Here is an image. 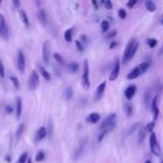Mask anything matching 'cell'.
Here are the masks:
<instances>
[{
    "label": "cell",
    "instance_id": "1",
    "mask_svg": "<svg viewBox=\"0 0 163 163\" xmlns=\"http://www.w3.org/2000/svg\"><path fill=\"white\" fill-rule=\"evenodd\" d=\"M137 48H139V43H137V40L134 39V38L131 39V40L129 41V44L126 45V48L125 50H124V54H123V58H122L123 64H127L133 58Z\"/></svg>",
    "mask_w": 163,
    "mask_h": 163
},
{
    "label": "cell",
    "instance_id": "2",
    "mask_svg": "<svg viewBox=\"0 0 163 163\" xmlns=\"http://www.w3.org/2000/svg\"><path fill=\"white\" fill-rule=\"evenodd\" d=\"M149 67H150V63H146V62H145V63L140 64L139 66L133 68V69L127 74V78H129V79H135V78L140 77L141 75H143L145 72L148 71Z\"/></svg>",
    "mask_w": 163,
    "mask_h": 163
},
{
    "label": "cell",
    "instance_id": "3",
    "mask_svg": "<svg viewBox=\"0 0 163 163\" xmlns=\"http://www.w3.org/2000/svg\"><path fill=\"white\" fill-rule=\"evenodd\" d=\"M82 86L84 89H88L91 86L89 83V65L88 62H84V67H83V76H82Z\"/></svg>",
    "mask_w": 163,
    "mask_h": 163
},
{
    "label": "cell",
    "instance_id": "4",
    "mask_svg": "<svg viewBox=\"0 0 163 163\" xmlns=\"http://www.w3.org/2000/svg\"><path fill=\"white\" fill-rule=\"evenodd\" d=\"M150 149H151V152L155 156L161 155V149H160V145L158 143V139H156V135L154 132L150 134Z\"/></svg>",
    "mask_w": 163,
    "mask_h": 163
},
{
    "label": "cell",
    "instance_id": "5",
    "mask_svg": "<svg viewBox=\"0 0 163 163\" xmlns=\"http://www.w3.org/2000/svg\"><path fill=\"white\" fill-rule=\"evenodd\" d=\"M39 85V75L36 71H33L29 76V81H28V88L30 91H35Z\"/></svg>",
    "mask_w": 163,
    "mask_h": 163
},
{
    "label": "cell",
    "instance_id": "6",
    "mask_svg": "<svg viewBox=\"0 0 163 163\" xmlns=\"http://www.w3.org/2000/svg\"><path fill=\"white\" fill-rule=\"evenodd\" d=\"M43 62L45 65L50 64V43L46 40L43 45Z\"/></svg>",
    "mask_w": 163,
    "mask_h": 163
},
{
    "label": "cell",
    "instance_id": "7",
    "mask_svg": "<svg viewBox=\"0 0 163 163\" xmlns=\"http://www.w3.org/2000/svg\"><path fill=\"white\" fill-rule=\"evenodd\" d=\"M0 36L4 38L5 40H8L9 38V30H8V25L6 22L4 15L0 14Z\"/></svg>",
    "mask_w": 163,
    "mask_h": 163
},
{
    "label": "cell",
    "instance_id": "8",
    "mask_svg": "<svg viewBox=\"0 0 163 163\" xmlns=\"http://www.w3.org/2000/svg\"><path fill=\"white\" fill-rule=\"evenodd\" d=\"M86 143H87V139H86V137L82 139L81 141H79V144H78L77 149L75 150V153H74V159L75 160L79 159V158L83 155V153H84L85 148H86Z\"/></svg>",
    "mask_w": 163,
    "mask_h": 163
},
{
    "label": "cell",
    "instance_id": "9",
    "mask_svg": "<svg viewBox=\"0 0 163 163\" xmlns=\"http://www.w3.org/2000/svg\"><path fill=\"white\" fill-rule=\"evenodd\" d=\"M17 67H18L20 73H25V69H26V59H25V56H24L22 50H19L18 54H17Z\"/></svg>",
    "mask_w": 163,
    "mask_h": 163
},
{
    "label": "cell",
    "instance_id": "10",
    "mask_svg": "<svg viewBox=\"0 0 163 163\" xmlns=\"http://www.w3.org/2000/svg\"><path fill=\"white\" fill-rule=\"evenodd\" d=\"M114 122H116V114H115V113H112V114L107 115V116H106V119L101 123L100 129L101 130H104L105 127H107L108 125H111L112 123H114Z\"/></svg>",
    "mask_w": 163,
    "mask_h": 163
},
{
    "label": "cell",
    "instance_id": "11",
    "mask_svg": "<svg viewBox=\"0 0 163 163\" xmlns=\"http://www.w3.org/2000/svg\"><path fill=\"white\" fill-rule=\"evenodd\" d=\"M119 74H120V60L116 59L114 65H113L111 74H110V81H115L116 78L119 77Z\"/></svg>",
    "mask_w": 163,
    "mask_h": 163
},
{
    "label": "cell",
    "instance_id": "12",
    "mask_svg": "<svg viewBox=\"0 0 163 163\" xmlns=\"http://www.w3.org/2000/svg\"><path fill=\"white\" fill-rule=\"evenodd\" d=\"M46 136H47V129H46L45 126H41V127L38 129L36 134H35V141L40 142L41 140H44Z\"/></svg>",
    "mask_w": 163,
    "mask_h": 163
},
{
    "label": "cell",
    "instance_id": "13",
    "mask_svg": "<svg viewBox=\"0 0 163 163\" xmlns=\"http://www.w3.org/2000/svg\"><path fill=\"white\" fill-rule=\"evenodd\" d=\"M115 127H116V122H114V123H112L111 125H108L107 127H105V129H104V130H102V132H101V134L100 135H98V141H102V140H103L104 137L106 136V135H107L108 133H110V132H112V131L114 130Z\"/></svg>",
    "mask_w": 163,
    "mask_h": 163
},
{
    "label": "cell",
    "instance_id": "14",
    "mask_svg": "<svg viewBox=\"0 0 163 163\" xmlns=\"http://www.w3.org/2000/svg\"><path fill=\"white\" fill-rule=\"evenodd\" d=\"M105 89H106V83L103 82V83H101L100 85L97 86L96 93H95V101H100L101 98H102L104 92H105Z\"/></svg>",
    "mask_w": 163,
    "mask_h": 163
},
{
    "label": "cell",
    "instance_id": "15",
    "mask_svg": "<svg viewBox=\"0 0 163 163\" xmlns=\"http://www.w3.org/2000/svg\"><path fill=\"white\" fill-rule=\"evenodd\" d=\"M135 93H136V86L135 85H130L124 91V95L125 97L127 98L129 101H131L133 98V96L135 95Z\"/></svg>",
    "mask_w": 163,
    "mask_h": 163
},
{
    "label": "cell",
    "instance_id": "16",
    "mask_svg": "<svg viewBox=\"0 0 163 163\" xmlns=\"http://www.w3.org/2000/svg\"><path fill=\"white\" fill-rule=\"evenodd\" d=\"M151 110H152L153 116H154V120L158 119L159 116V106H158V96L153 97L152 102H151Z\"/></svg>",
    "mask_w": 163,
    "mask_h": 163
},
{
    "label": "cell",
    "instance_id": "17",
    "mask_svg": "<svg viewBox=\"0 0 163 163\" xmlns=\"http://www.w3.org/2000/svg\"><path fill=\"white\" fill-rule=\"evenodd\" d=\"M38 17H39V21L43 26H46L47 25V21H48V15L45 9H40L39 12H38Z\"/></svg>",
    "mask_w": 163,
    "mask_h": 163
},
{
    "label": "cell",
    "instance_id": "18",
    "mask_svg": "<svg viewBox=\"0 0 163 163\" xmlns=\"http://www.w3.org/2000/svg\"><path fill=\"white\" fill-rule=\"evenodd\" d=\"M15 111H16V116H17V119H20L21 112H22V101L20 97H17V98H16Z\"/></svg>",
    "mask_w": 163,
    "mask_h": 163
},
{
    "label": "cell",
    "instance_id": "19",
    "mask_svg": "<svg viewBox=\"0 0 163 163\" xmlns=\"http://www.w3.org/2000/svg\"><path fill=\"white\" fill-rule=\"evenodd\" d=\"M101 119V115L98 113H91V114L86 117V122L92 123V124H96Z\"/></svg>",
    "mask_w": 163,
    "mask_h": 163
},
{
    "label": "cell",
    "instance_id": "20",
    "mask_svg": "<svg viewBox=\"0 0 163 163\" xmlns=\"http://www.w3.org/2000/svg\"><path fill=\"white\" fill-rule=\"evenodd\" d=\"M38 71H39L41 76L44 77V79H46V81H50V79H52V75H50V73L47 72V69H46L44 66L38 65Z\"/></svg>",
    "mask_w": 163,
    "mask_h": 163
},
{
    "label": "cell",
    "instance_id": "21",
    "mask_svg": "<svg viewBox=\"0 0 163 163\" xmlns=\"http://www.w3.org/2000/svg\"><path fill=\"white\" fill-rule=\"evenodd\" d=\"M140 125H141V123L140 122H136V123H134V124H132V125L126 130V133H125L126 136H130V135H132L134 132H136V131L140 129Z\"/></svg>",
    "mask_w": 163,
    "mask_h": 163
},
{
    "label": "cell",
    "instance_id": "22",
    "mask_svg": "<svg viewBox=\"0 0 163 163\" xmlns=\"http://www.w3.org/2000/svg\"><path fill=\"white\" fill-rule=\"evenodd\" d=\"M74 28H69V29H67L64 34V38H65V40L67 43H71L72 39H73V35H74Z\"/></svg>",
    "mask_w": 163,
    "mask_h": 163
},
{
    "label": "cell",
    "instance_id": "23",
    "mask_svg": "<svg viewBox=\"0 0 163 163\" xmlns=\"http://www.w3.org/2000/svg\"><path fill=\"white\" fill-rule=\"evenodd\" d=\"M19 16H20V19H21V21L26 25V27L29 26V19H28V16H27V14L25 12L24 10H19Z\"/></svg>",
    "mask_w": 163,
    "mask_h": 163
},
{
    "label": "cell",
    "instance_id": "24",
    "mask_svg": "<svg viewBox=\"0 0 163 163\" xmlns=\"http://www.w3.org/2000/svg\"><path fill=\"white\" fill-rule=\"evenodd\" d=\"M73 95H74L73 88L69 87V86H67L66 88L64 89V96H65V98H66V100H71L72 97H73Z\"/></svg>",
    "mask_w": 163,
    "mask_h": 163
},
{
    "label": "cell",
    "instance_id": "25",
    "mask_svg": "<svg viewBox=\"0 0 163 163\" xmlns=\"http://www.w3.org/2000/svg\"><path fill=\"white\" fill-rule=\"evenodd\" d=\"M145 7H146V9H148L150 12H154V11L156 10L155 4H154L153 1H151V0H148V1L145 2Z\"/></svg>",
    "mask_w": 163,
    "mask_h": 163
},
{
    "label": "cell",
    "instance_id": "26",
    "mask_svg": "<svg viewBox=\"0 0 163 163\" xmlns=\"http://www.w3.org/2000/svg\"><path fill=\"white\" fill-rule=\"evenodd\" d=\"M24 131H25V125H24V124H19V126L17 127V130H16V135H15L16 140H19V139L21 137Z\"/></svg>",
    "mask_w": 163,
    "mask_h": 163
},
{
    "label": "cell",
    "instance_id": "27",
    "mask_svg": "<svg viewBox=\"0 0 163 163\" xmlns=\"http://www.w3.org/2000/svg\"><path fill=\"white\" fill-rule=\"evenodd\" d=\"M78 68H79V66H78V64L75 63V62L69 63L67 65V69L71 72V73H76V72L78 71Z\"/></svg>",
    "mask_w": 163,
    "mask_h": 163
},
{
    "label": "cell",
    "instance_id": "28",
    "mask_svg": "<svg viewBox=\"0 0 163 163\" xmlns=\"http://www.w3.org/2000/svg\"><path fill=\"white\" fill-rule=\"evenodd\" d=\"M108 29H110V22H108V20H103L101 22V30L103 33H106Z\"/></svg>",
    "mask_w": 163,
    "mask_h": 163
},
{
    "label": "cell",
    "instance_id": "29",
    "mask_svg": "<svg viewBox=\"0 0 163 163\" xmlns=\"http://www.w3.org/2000/svg\"><path fill=\"white\" fill-rule=\"evenodd\" d=\"M124 111H125L126 115L130 117L131 115L133 114V106H132L131 104H125V105H124Z\"/></svg>",
    "mask_w": 163,
    "mask_h": 163
},
{
    "label": "cell",
    "instance_id": "30",
    "mask_svg": "<svg viewBox=\"0 0 163 163\" xmlns=\"http://www.w3.org/2000/svg\"><path fill=\"white\" fill-rule=\"evenodd\" d=\"M154 126H155V122H151V123H149L148 125L145 126L144 127V130H145V132L146 133H152L153 132V130H154Z\"/></svg>",
    "mask_w": 163,
    "mask_h": 163
},
{
    "label": "cell",
    "instance_id": "31",
    "mask_svg": "<svg viewBox=\"0 0 163 163\" xmlns=\"http://www.w3.org/2000/svg\"><path fill=\"white\" fill-rule=\"evenodd\" d=\"M28 153L27 152H24L21 154V155L19 156V159H18V161H17V163H26L27 161H28Z\"/></svg>",
    "mask_w": 163,
    "mask_h": 163
},
{
    "label": "cell",
    "instance_id": "32",
    "mask_svg": "<svg viewBox=\"0 0 163 163\" xmlns=\"http://www.w3.org/2000/svg\"><path fill=\"white\" fill-rule=\"evenodd\" d=\"M11 81V83H12V85H14V87H15L16 89H19V87H20V85H19V81L18 78L15 77V76H10V78H9Z\"/></svg>",
    "mask_w": 163,
    "mask_h": 163
},
{
    "label": "cell",
    "instance_id": "33",
    "mask_svg": "<svg viewBox=\"0 0 163 163\" xmlns=\"http://www.w3.org/2000/svg\"><path fill=\"white\" fill-rule=\"evenodd\" d=\"M145 130L144 129H140V132H139V137H137V141H139V143H142L143 142V140H144L145 137Z\"/></svg>",
    "mask_w": 163,
    "mask_h": 163
},
{
    "label": "cell",
    "instance_id": "34",
    "mask_svg": "<svg viewBox=\"0 0 163 163\" xmlns=\"http://www.w3.org/2000/svg\"><path fill=\"white\" fill-rule=\"evenodd\" d=\"M146 43H148L149 47L150 48H154L156 45H158V40L156 39H154V38H149L148 40H146Z\"/></svg>",
    "mask_w": 163,
    "mask_h": 163
},
{
    "label": "cell",
    "instance_id": "35",
    "mask_svg": "<svg viewBox=\"0 0 163 163\" xmlns=\"http://www.w3.org/2000/svg\"><path fill=\"white\" fill-rule=\"evenodd\" d=\"M54 58H55L56 62H57L58 64H60V65H64V64H65L64 58L59 55V54H58V53H55V54H54Z\"/></svg>",
    "mask_w": 163,
    "mask_h": 163
},
{
    "label": "cell",
    "instance_id": "36",
    "mask_svg": "<svg viewBox=\"0 0 163 163\" xmlns=\"http://www.w3.org/2000/svg\"><path fill=\"white\" fill-rule=\"evenodd\" d=\"M44 159H45V152L44 151H39L36 154V161L37 162H41V161H44Z\"/></svg>",
    "mask_w": 163,
    "mask_h": 163
},
{
    "label": "cell",
    "instance_id": "37",
    "mask_svg": "<svg viewBox=\"0 0 163 163\" xmlns=\"http://www.w3.org/2000/svg\"><path fill=\"white\" fill-rule=\"evenodd\" d=\"M144 104L146 108L151 107V103H150V92L145 93V96H144Z\"/></svg>",
    "mask_w": 163,
    "mask_h": 163
},
{
    "label": "cell",
    "instance_id": "38",
    "mask_svg": "<svg viewBox=\"0 0 163 163\" xmlns=\"http://www.w3.org/2000/svg\"><path fill=\"white\" fill-rule=\"evenodd\" d=\"M53 131H54V126H53V121H52V120H49L48 130H47V136H48V137H52Z\"/></svg>",
    "mask_w": 163,
    "mask_h": 163
},
{
    "label": "cell",
    "instance_id": "39",
    "mask_svg": "<svg viewBox=\"0 0 163 163\" xmlns=\"http://www.w3.org/2000/svg\"><path fill=\"white\" fill-rule=\"evenodd\" d=\"M75 44H76V47H77V49L79 50V52H84V48H85V46L82 44L81 40H76V41H75Z\"/></svg>",
    "mask_w": 163,
    "mask_h": 163
},
{
    "label": "cell",
    "instance_id": "40",
    "mask_svg": "<svg viewBox=\"0 0 163 163\" xmlns=\"http://www.w3.org/2000/svg\"><path fill=\"white\" fill-rule=\"evenodd\" d=\"M117 14H119V17L121 19H125L126 18V11H125V9H120Z\"/></svg>",
    "mask_w": 163,
    "mask_h": 163
},
{
    "label": "cell",
    "instance_id": "41",
    "mask_svg": "<svg viewBox=\"0 0 163 163\" xmlns=\"http://www.w3.org/2000/svg\"><path fill=\"white\" fill-rule=\"evenodd\" d=\"M104 6H105V8H106L107 10H111L112 8H113V4H112L110 0H106V1H104Z\"/></svg>",
    "mask_w": 163,
    "mask_h": 163
},
{
    "label": "cell",
    "instance_id": "42",
    "mask_svg": "<svg viewBox=\"0 0 163 163\" xmlns=\"http://www.w3.org/2000/svg\"><path fill=\"white\" fill-rule=\"evenodd\" d=\"M0 77H5V67H4V64H2V62H1V59H0Z\"/></svg>",
    "mask_w": 163,
    "mask_h": 163
},
{
    "label": "cell",
    "instance_id": "43",
    "mask_svg": "<svg viewBox=\"0 0 163 163\" xmlns=\"http://www.w3.org/2000/svg\"><path fill=\"white\" fill-rule=\"evenodd\" d=\"M79 40L82 41V44L84 45V46H85V45L87 44V43H88V39H87V37H86V35H82V36H81V39H79Z\"/></svg>",
    "mask_w": 163,
    "mask_h": 163
},
{
    "label": "cell",
    "instance_id": "44",
    "mask_svg": "<svg viewBox=\"0 0 163 163\" xmlns=\"http://www.w3.org/2000/svg\"><path fill=\"white\" fill-rule=\"evenodd\" d=\"M116 34H117V31H116V30H113V31H111V33H108L107 35H106V38H107V39H111V38H113L114 36H116Z\"/></svg>",
    "mask_w": 163,
    "mask_h": 163
},
{
    "label": "cell",
    "instance_id": "45",
    "mask_svg": "<svg viewBox=\"0 0 163 163\" xmlns=\"http://www.w3.org/2000/svg\"><path fill=\"white\" fill-rule=\"evenodd\" d=\"M136 0H131V1H129V2H127V7L129 8H133L134 6H135V5H136Z\"/></svg>",
    "mask_w": 163,
    "mask_h": 163
},
{
    "label": "cell",
    "instance_id": "46",
    "mask_svg": "<svg viewBox=\"0 0 163 163\" xmlns=\"http://www.w3.org/2000/svg\"><path fill=\"white\" fill-rule=\"evenodd\" d=\"M12 4H14L15 7H19V6H20V1H19V0H14Z\"/></svg>",
    "mask_w": 163,
    "mask_h": 163
},
{
    "label": "cell",
    "instance_id": "47",
    "mask_svg": "<svg viewBox=\"0 0 163 163\" xmlns=\"http://www.w3.org/2000/svg\"><path fill=\"white\" fill-rule=\"evenodd\" d=\"M116 46H117V43H116V41H112L111 45H110V48L113 49L114 47H116Z\"/></svg>",
    "mask_w": 163,
    "mask_h": 163
},
{
    "label": "cell",
    "instance_id": "48",
    "mask_svg": "<svg viewBox=\"0 0 163 163\" xmlns=\"http://www.w3.org/2000/svg\"><path fill=\"white\" fill-rule=\"evenodd\" d=\"M6 112H7V113H11V112H12V107H11L10 105H7V106H6Z\"/></svg>",
    "mask_w": 163,
    "mask_h": 163
},
{
    "label": "cell",
    "instance_id": "49",
    "mask_svg": "<svg viewBox=\"0 0 163 163\" xmlns=\"http://www.w3.org/2000/svg\"><path fill=\"white\" fill-rule=\"evenodd\" d=\"M92 4H93V6L95 7V9H98V8H100V6H98V4H97V2H96V1H95V0H93V1H92Z\"/></svg>",
    "mask_w": 163,
    "mask_h": 163
},
{
    "label": "cell",
    "instance_id": "50",
    "mask_svg": "<svg viewBox=\"0 0 163 163\" xmlns=\"http://www.w3.org/2000/svg\"><path fill=\"white\" fill-rule=\"evenodd\" d=\"M6 161H7V162H11V155L6 156Z\"/></svg>",
    "mask_w": 163,
    "mask_h": 163
},
{
    "label": "cell",
    "instance_id": "51",
    "mask_svg": "<svg viewBox=\"0 0 163 163\" xmlns=\"http://www.w3.org/2000/svg\"><path fill=\"white\" fill-rule=\"evenodd\" d=\"M159 55H163V46H162V48L159 50Z\"/></svg>",
    "mask_w": 163,
    "mask_h": 163
},
{
    "label": "cell",
    "instance_id": "52",
    "mask_svg": "<svg viewBox=\"0 0 163 163\" xmlns=\"http://www.w3.org/2000/svg\"><path fill=\"white\" fill-rule=\"evenodd\" d=\"M27 163H33V161H31V159H28V161H27Z\"/></svg>",
    "mask_w": 163,
    "mask_h": 163
},
{
    "label": "cell",
    "instance_id": "53",
    "mask_svg": "<svg viewBox=\"0 0 163 163\" xmlns=\"http://www.w3.org/2000/svg\"><path fill=\"white\" fill-rule=\"evenodd\" d=\"M145 163H152V162H151L150 160H146V162H145Z\"/></svg>",
    "mask_w": 163,
    "mask_h": 163
},
{
    "label": "cell",
    "instance_id": "54",
    "mask_svg": "<svg viewBox=\"0 0 163 163\" xmlns=\"http://www.w3.org/2000/svg\"><path fill=\"white\" fill-rule=\"evenodd\" d=\"M161 22H162V25H163V18H162V20H161Z\"/></svg>",
    "mask_w": 163,
    "mask_h": 163
},
{
    "label": "cell",
    "instance_id": "55",
    "mask_svg": "<svg viewBox=\"0 0 163 163\" xmlns=\"http://www.w3.org/2000/svg\"><path fill=\"white\" fill-rule=\"evenodd\" d=\"M0 5H1V0H0Z\"/></svg>",
    "mask_w": 163,
    "mask_h": 163
}]
</instances>
